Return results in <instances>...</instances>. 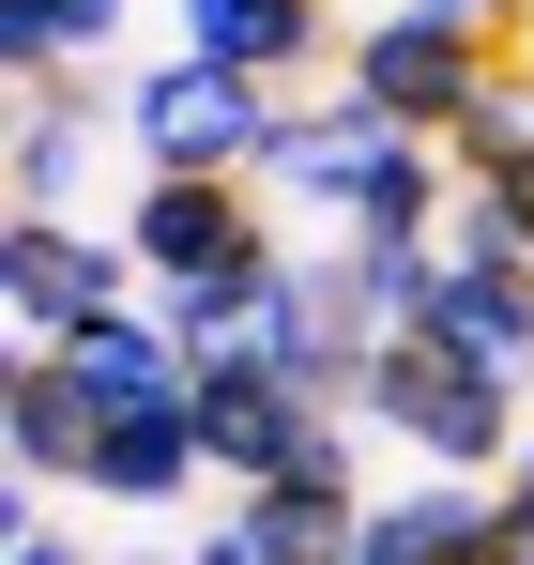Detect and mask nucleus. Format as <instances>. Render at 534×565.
I'll return each instance as SVG.
<instances>
[{"label":"nucleus","instance_id":"1","mask_svg":"<svg viewBox=\"0 0 534 565\" xmlns=\"http://www.w3.org/2000/svg\"><path fill=\"white\" fill-rule=\"evenodd\" d=\"M352 413L397 428L428 473H504V459L534 444V428H520V382H489L473 352H444V337H382L366 382H352Z\"/></svg>","mask_w":534,"mask_h":565},{"label":"nucleus","instance_id":"2","mask_svg":"<svg viewBox=\"0 0 534 565\" xmlns=\"http://www.w3.org/2000/svg\"><path fill=\"white\" fill-rule=\"evenodd\" d=\"M122 245H138L153 306H183V290H275L290 276V230L260 214V184H183V169H138Z\"/></svg>","mask_w":534,"mask_h":565},{"label":"nucleus","instance_id":"3","mask_svg":"<svg viewBox=\"0 0 534 565\" xmlns=\"http://www.w3.org/2000/svg\"><path fill=\"white\" fill-rule=\"evenodd\" d=\"M275 122H290V107H275L245 62H199V46H169L153 77H122V138H138V169H183V184H260Z\"/></svg>","mask_w":534,"mask_h":565},{"label":"nucleus","instance_id":"4","mask_svg":"<svg viewBox=\"0 0 534 565\" xmlns=\"http://www.w3.org/2000/svg\"><path fill=\"white\" fill-rule=\"evenodd\" d=\"M489 77H504V31H458V15L382 0V15H352V77H337V93H366L397 138H458Z\"/></svg>","mask_w":534,"mask_h":565},{"label":"nucleus","instance_id":"5","mask_svg":"<svg viewBox=\"0 0 534 565\" xmlns=\"http://www.w3.org/2000/svg\"><path fill=\"white\" fill-rule=\"evenodd\" d=\"M138 245L122 230H92V214H0V321H15V352H62L77 321L107 306H138Z\"/></svg>","mask_w":534,"mask_h":565},{"label":"nucleus","instance_id":"6","mask_svg":"<svg viewBox=\"0 0 534 565\" xmlns=\"http://www.w3.org/2000/svg\"><path fill=\"white\" fill-rule=\"evenodd\" d=\"M366 352H382V337H366V306H352V260H337V245H321V260L290 245V276H275V321H260V367L290 382V397H321V413H352Z\"/></svg>","mask_w":534,"mask_h":565},{"label":"nucleus","instance_id":"7","mask_svg":"<svg viewBox=\"0 0 534 565\" xmlns=\"http://www.w3.org/2000/svg\"><path fill=\"white\" fill-rule=\"evenodd\" d=\"M352 565H504V473H413V489H366Z\"/></svg>","mask_w":534,"mask_h":565},{"label":"nucleus","instance_id":"8","mask_svg":"<svg viewBox=\"0 0 534 565\" xmlns=\"http://www.w3.org/2000/svg\"><path fill=\"white\" fill-rule=\"evenodd\" d=\"M122 122V93L107 77H31L15 93V122H0V184H15V214H77V169H92V138Z\"/></svg>","mask_w":534,"mask_h":565},{"label":"nucleus","instance_id":"9","mask_svg":"<svg viewBox=\"0 0 534 565\" xmlns=\"http://www.w3.org/2000/svg\"><path fill=\"white\" fill-rule=\"evenodd\" d=\"M306 413H321V397H290V382L260 367V352H214V367H199V444H214V473H229V504L290 473Z\"/></svg>","mask_w":534,"mask_h":565},{"label":"nucleus","instance_id":"10","mask_svg":"<svg viewBox=\"0 0 534 565\" xmlns=\"http://www.w3.org/2000/svg\"><path fill=\"white\" fill-rule=\"evenodd\" d=\"M62 367L92 382V413H169V397H199V352H183V321L138 290V306H107V321H77L62 337Z\"/></svg>","mask_w":534,"mask_h":565},{"label":"nucleus","instance_id":"11","mask_svg":"<svg viewBox=\"0 0 534 565\" xmlns=\"http://www.w3.org/2000/svg\"><path fill=\"white\" fill-rule=\"evenodd\" d=\"M92 382L62 367V352H0V444H15V473L31 489H92Z\"/></svg>","mask_w":534,"mask_h":565},{"label":"nucleus","instance_id":"12","mask_svg":"<svg viewBox=\"0 0 534 565\" xmlns=\"http://www.w3.org/2000/svg\"><path fill=\"white\" fill-rule=\"evenodd\" d=\"M413 337L473 352L489 382H534V276H520V260H458V245H444V276H428V321H413Z\"/></svg>","mask_w":534,"mask_h":565},{"label":"nucleus","instance_id":"13","mask_svg":"<svg viewBox=\"0 0 534 565\" xmlns=\"http://www.w3.org/2000/svg\"><path fill=\"white\" fill-rule=\"evenodd\" d=\"M183 46L199 62H245V77H306V62H337V0H169Z\"/></svg>","mask_w":534,"mask_h":565},{"label":"nucleus","instance_id":"14","mask_svg":"<svg viewBox=\"0 0 534 565\" xmlns=\"http://www.w3.org/2000/svg\"><path fill=\"white\" fill-rule=\"evenodd\" d=\"M444 214H458V153L444 138H382L366 184L337 199V245H444Z\"/></svg>","mask_w":534,"mask_h":565},{"label":"nucleus","instance_id":"15","mask_svg":"<svg viewBox=\"0 0 534 565\" xmlns=\"http://www.w3.org/2000/svg\"><path fill=\"white\" fill-rule=\"evenodd\" d=\"M382 138H397V122H382L366 93L290 107V122H275V153H260V199H321V214H337V199L366 184V153H382Z\"/></svg>","mask_w":534,"mask_h":565},{"label":"nucleus","instance_id":"16","mask_svg":"<svg viewBox=\"0 0 534 565\" xmlns=\"http://www.w3.org/2000/svg\"><path fill=\"white\" fill-rule=\"evenodd\" d=\"M199 473H214L199 397H169V413H107V428H92V489H107V504H183Z\"/></svg>","mask_w":534,"mask_h":565},{"label":"nucleus","instance_id":"17","mask_svg":"<svg viewBox=\"0 0 534 565\" xmlns=\"http://www.w3.org/2000/svg\"><path fill=\"white\" fill-rule=\"evenodd\" d=\"M122 15H138V0H0L15 93H31V77H77V62H122Z\"/></svg>","mask_w":534,"mask_h":565},{"label":"nucleus","instance_id":"18","mask_svg":"<svg viewBox=\"0 0 534 565\" xmlns=\"http://www.w3.org/2000/svg\"><path fill=\"white\" fill-rule=\"evenodd\" d=\"M444 153H458V184H534V62H504L473 93V122H458Z\"/></svg>","mask_w":534,"mask_h":565},{"label":"nucleus","instance_id":"19","mask_svg":"<svg viewBox=\"0 0 534 565\" xmlns=\"http://www.w3.org/2000/svg\"><path fill=\"white\" fill-rule=\"evenodd\" d=\"M245 520L290 565H352V535H366V504H321V489H245Z\"/></svg>","mask_w":534,"mask_h":565},{"label":"nucleus","instance_id":"20","mask_svg":"<svg viewBox=\"0 0 534 565\" xmlns=\"http://www.w3.org/2000/svg\"><path fill=\"white\" fill-rule=\"evenodd\" d=\"M444 245H458V260H520V276H534V184H458Z\"/></svg>","mask_w":534,"mask_h":565},{"label":"nucleus","instance_id":"21","mask_svg":"<svg viewBox=\"0 0 534 565\" xmlns=\"http://www.w3.org/2000/svg\"><path fill=\"white\" fill-rule=\"evenodd\" d=\"M183 565H290V551H275L260 520H245V504H229V520H214V535H199V551H183Z\"/></svg>","mask_w":534,"mask_h":565},{"label":"nucleus","instance_id":"22","mask_svg":"<svg viewBox=\"0 0 534 565\" xmlns=\"http://www.w3.org/2000/svg\"><path fill=\"white\" fill-rule=\"evenodd\" d=\"M504 565H534V444L504 459Z\"/></svg>","mask_w":534,"mask_h":565},{"label":"nucleus","instance_id":"23","mask_svg":"<svg viewBox=\"0 0 534 565\" xmlns=\"http://www.w3.org/2000/svg\"><path fill=\"white\" fill-rule=\"evenodd\" d=\"M0 565H92V551L62 535V520H15V551H0Z\"/></svg>","mask_w":534,"mask_h":565},{"label":"nucleus","instance_id":"24","mask_svg":"<svg viewBox=\"0 0 534 565\" xmlns=\"http://www.w3.org/2000/svg\"><path fill=\"white\" fill-rule=\"evenodd\" d=\"M413 15H458V31H504L520 0H413Z\"/></svg>","mask_w":534,"mask_h":565}]
</instances>
